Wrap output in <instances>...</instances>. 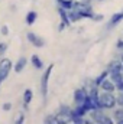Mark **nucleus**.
Listing matches in <instances>:
<instances>
[{
    "mask_svg": "<svg viewBox=\"0 0 123 124\" xmlns=\"http://www.w3.org/2000/svg\"><path fill=\"white\" fill-rule=\"evenodd\" d=\"M98 105L104 110H113L117 107V101H116V93H106V91H100L98 94Z\"/></svg>",
    "mask_w": 123,
    "mask_h": 124,
    "instance_id": "f257e3e1",
    "label": "nucleus"
},
{
    "mask_svg": "<svg viewBox=\"0 0 123 124\" xmlns=\"http://www.w3.org/2000/svg\"><path fill=\"white\" fill-rule=\"evenodd\" d=\"M88 118L91 120L93 123H97V124H113L114 120L113 117L107 116L104 113V108H94L88 113Z\"/></svg>",
    "mask_w": 123,
    "mask_h": 124,
    "instance_id": "f03ea898",
    "label": "nucleus"
},
{
    "mask_svg": "<svg viewBox=\"0 0 123 124\" xmlns=\"http://www.w3.org/2000/svg\"><path fill=\"white\" fill-rule=\"evenodd\" d=\"M52 69H54V63L48 65V68L45 69V72L41 78V93H42L44 98H46V95H48V82H49V77L52 74Z\"/></svg>",
    "mask_w": 123,
    "mask_h": 124,
    "instance_id": "7ed1b4c3",
    "label": "nucleus"
},
{
    "mask_svg": "<svg viewBox=\"0 0 123 124\" xmlns=\"http://www.w3.org/2000/svg\"><path fill=\"white\" fill-rule=\"evenodd\" d=\"M12 61L10 59H1L0 61V79L4 81L7 77H9V72L12 69Z\"/></svg>",
    "mask_w": 123,
    "mask_h": 124,
    "instance_id": "20e7f679",
    "label": "nucleus"
},
{
    "mask_svg": "<svg viewBox=\"0 0 123 124\" xmlns=\"http://www.w3.org/2000/svg\"><path fill=\"white\" fill-rule=\"evenodd\" d=\"M87 97H88V90H87V87L77 88V90L74 91V102H75V105L84 102V101L87 100Z\"/></svg>",
    "mask_w": 123,
    "mask_h": 124,
    "instance_id": "39448f33",
    "label": "nucleus"
},
{
    "mask_svg": "<svg viewBox=\"0 0 123 124\" xmlns=\"http://www.w3.org/2000/svg\"><path fill=\"white\" fill-rule=\"evenodd\" d=\"M98 88H100V91H106V93H116V91H117L116 84H114L110 78H106V79L98 85Z\"/></svg>",
    "mask_w": 123,
    "mask_h": 124,
    "instance_id": "423d86ee",
    "label": "nucleus"
},
{
    "mask_svg": "<svg viewBox=\"0 0 123 124\" xmlns=\"http://www.w3.org/2000/svg\"><path fill=\"white\" fill-rule=\"evenodd\" d=\"M26 38H28V40L31 42L35 48H42V46L45 45V40H44L41 36H38L36 33H33V32H28Z\"/></svg>",
    "mask_w": 123,
    "mask_h": 124,
    "instance_id": "0eeeda50",
    "label": "nucleus"
},
{
    "mask_svg": "<svg viewBox=\"0 0 123 124\" xmlns=\"http://www.w3.org/2000/svg\"><path fill=\"white\" fill-rule=\"evenodd\" d=\"M122 20H123V10H122V12H119V13H114V15H113V16L109 19L106 29H107V31L113 29V28H114V26H117V25H119Z\"/></svg>",
    "mask_w": 123,
    "mask_h": 124,
    "instance_id": "6e6552de",
    "label": "nucleus"
},
{
    "mask_svg": "<svg viewBox=\"0 0 123 124\" xmlns=\"http://www.w3.org/2000/svg\"><path fill=\"white\" fill-rule=\"evenodd\" d=\"M122 65H123V62L120 61V58H119V59H112V61L107 63L106 69H107L109 72H113V71H122Z\"/></svg>",
    "mask_w": 123,
    "mask_h": 124,
    "instance_id": "1a4fd4ad",
    "label": "nucleus"
},
{
    "mask_svg": "<svg viewBox=\"0 0 123 124\" xmlns=\"http://www.w3.org/2000/svg\"><path fill=\"white\" fill-rule=\"evenodd\" d=\"M114 123L123 124V107H116L113 108V114H112Z\"/></svg>",
    "mask_w": 123,
    "mask_h": 124,
    "instance_id": "9d476101",
    "label": "nucleus"
},
{
    "mask_svg": "<svg viewBox=\"0 0 123 124\" xmlns=\"http://www.w3.org/2000/svg\"><path fill=\"white\" fill-rule=\"evenodd\" d=\"M58 13H60V16H61V22L62 23H65L67 25V28L68 26H71V20H70V16H68V10H65L64 7L61 6H58Z\"/></svg>",
    "mask_w": 123,
    "mask_h": 124,
    "instance_id": "9b49d317",
    "label": "nucleus"
},
{
    "mask_svg": "<svg viewBox=\"0 0 123 124\" xmlns=\"http://www.w3.org/2000/svg\"><path fill=\"white\" fill-rule=\"evenodd\" d=\"M109 78L117 85V84H120V82H123V72L122 71H113V72H110L109 74Z\"/></svg>",
    "mask_w": 123,
    "mask_h": 124,
    "instance_id": "f8f14e48",
    "label": "nucleus"
},
{
    "mask_svg": "<svg viewBox=\"0 0 123 124\" xmlns=\"http://www.w3.org/2000/svg\"><path fill=\"white\" fill-rule=\"evenodd\" d=\"M68 16H70V20L74 23V22H78V20H81V19H84L83 16H81V13L77 10V9H71V10H68Z\"/></svg>",
    "mask_w": 123,
    "mask_h": 124,
    "instance_id": "ddd939ff",
    "label": "nucleus"
},
{
    "mask_svg": "<svg viewBox=\"0 0 123 124\" xmlns=\"http://www.w3.org/2000/svg\"><path fill=\"white\" fill-rule=\"evenodd\" d=\"M32 98H33V93H32V90H25V93H23V108L25 110H28V105H29V102L32 101Z\"/></svg>",
    "mask_w": 123,
    "mask_h": 124,
    "instance_id": "4468645a",
    "label": "nucleus"
},
{
    "mask_svg": "<svg viewBox=\"0 0 123 124\" xmlns=\"http://www.w3.org/2000/svg\"><path fill=\"white\" fill-rule=\"evenodd\" d=\"M55 1H57L58 6L64 7L65 10H71V9H74V4H75L74 0H55Z\"/></svg>",
    "mask_w": 123,
    "mask_h": 124,
    "instance_id": "2eb2a0df",
    "label": "nucleus"
},
{
    "mask_svg": "<svg viewBox=\"0 0 123 124\" xmlns=\"http://www.w3.org/2000/svg\"><path fill=\"white\" fill-rule=\"evenodd\" d=\"M26 63H28V59L25 58V56H22V58H19V61L16 62V65L13 66V69H15V72H22L23 71V68L26 66Z\"/></svg>",
    "mask_w": 123,
    "mask_h": 124,
    "instance_id": "dca6fc26",
    "label": "nucleus"
},
{
    "mask_svg": "<svg viewBox=\"0 0 123 124\" xmlns=\"http://www.w3.org/2000/svg\"><path fill=\"white\" fill-rule=\"evenodd\" d=\"M36 19H38V13H36L35 10H31V12H28L26 17H25V22H26L28 25H33V23L36 22Z\"/></svg>",
    "mask_w": 123,
    "mask_h": 124,
    "instance_id": "f3484780",
    "label": "nucleus"
},
{
    "mask_svg": "<svg viewBox=\"0 0 123 124\" xmlns=\"http://www.w3.org/2000/svg\"><path fill=\"white\" fill-rule=\"evenodd\" d=\"M31 62H32V65H33L36 69H42V68H44V62H42V59H41L38 55H32L31 56Z\"/></svg>",
    "mask_w": 123,
    "mask_h": 124,
    "instance_id": "a211bd4d",
    "label": "nucleus"
},
{
    "mask_svg": "<svg viewBox=\"0 0 123 124\" xmlns=\"http://www.w3.org/2000/svg\"><path fill=\"white\" fill-rule=\"evenodd\" d=\"M109 74H110V72H109L107 69H106V71H103V72H101V74H100V75H98L96 79H94V84L98 87V85H100V84H101V82L106 79V78H109Z\"/></svg>",
    "mask_w": 123,
    "mask_h": 124,
    "instance_id": "6ab92c4d",
    "label": "nucleus"
},
{
    "mask_svg": "<svg viewBox=\"0 0 123 124\" xmlns=\"http://www.w3.org/2000/svg\"><path fill=\"white\" fill-rule=\"evenodd\" d=\"M44 123H58V116L55 114H51V116H46L45 117V120H44Z\"/></svg>",
    "mask_w": 123,
    "mask_h": 124,
    "instance_id": "aec40b11",
    "label": "nucleus"
},
{
    "mask_svg": "<svg viewBox=\"0 0 123 124\" xmlns=\"http://www.w3.org/2000/svg\"><path fill=\"white\" fill-rule=\"evenodd\" d=\"M116 101H117V107H123V91H116Z\"/></svg>",
    "mask_w": 123,
    "mask_h": 124,
    "instance_id": "412c9836",
    "label": "nucleus"
},
{
    "mask_svg": "<svg viewBox=\"0 0 123 124\" xmlns=\"http://www.w3.org/2000/svg\"><path fill=\"white\" fill-rule=\"evenodd\" d=\"M104 19V16L103 15H100V13H94L93 15V17H91V20H94V22H101Z\"/></svg>",
    "mask_w": 123,
    "mask_h": 124,
    "instance_id": "4be33fe9",
    "label": "nucleus"
},
{
    "mask_svg": "<svg viewBox=\"0 0 123 124\" xmlns=\"http://www.w3.org/2000/svg\"><path fill=\"white\" fill-rule=\"evenodd\" d=\"M6 49H7V43L6 42H0V56L6 52Z\"/></svg>",
    "mask_w": 123,
    "mask_h": 124,
    "instance_id": "5701e85b",
    "label": "nucleus"
},
{
    "mask_svg": "<svg viewBox=\"0 0 123 124\" xmlns=\"http://www.w3.org/2000/svg\"><path fill=\"white\" fill-rule=\"evenodd\" d=\"M10 108H12V104H10V102H4V104L1 105V110H3V111H9Z\"/></svg>",
    "mask_w": 123,
    "mask_h": 124,
    "instance_id": "b1692460",
    "label": "nucleus"
},
{
    "mask_svg": "<svg viewBox=\"0 0 123 124\" xmlns=\"http://www.w3.org/2000/svg\"><path fill=\"white\" fill-rule=\"evenodd\" d=\"M116 48L120 49V51H123V39H119V40L116 42Z\"/></svg>",
    "mask_w": 123,
    "mask_h": 124,
    "instance_id": "393cba45",
    "label": "nucleus"
},
{
    "mask_svg": "<svg viewBox=\"0 0 123 124\" xmlns=\"http://www.w3.org/2000/svg\"><path fill=\"white\" fill-rule=\"evenodd\" d=\"M7 33H9V28L7 26H3L1 28V35H7Z\"/></svg>",
    "mask_w": 123,
    "mask_h": 124,
    "instance_id": "a878e982",
    "label": "nucleus"
},
{
    "mask_svg": "<svg viewBox=\"0 0 123 124\" xmlns=\"http://www.w3.org/2000/svg\"><path fill=\"white\" fill-rule=\"evenodd\" d=\"M23 118H25V116H23V114H20V116H19V118L16 120V123H22V121H23Z\"/></svg>",
    "mask_w": 123,
    "mask_h": 124,
    "instance_id": "bb28decb",
    "label": "nucleus"
},
{
    "mask_svg": "<svg viewBox=\"0 0 123 124\" xmlns=\"http://www.w3.org/2000/svg\"><path fill=\"white\" fill-rule=\"evenodd\" d=\"M120 61L123 62V51H122V54H120Z\"/></svg>",
    "mask_w": 123,
    "mask_h": 124,
    "instance_id": "cd10ccee",
    "label": "nucleus"
},
{
    "mask_svg": "<svg viewBox=\"0 0 123 124\" xmlns=\"http://www.w3.org/2000/svg\"><path fill=\"white\" fill-rule=\"evenodd\" d=\"M96 1H104V0H96Z\"/></svg>",
    "mask_w": 123,
    "mask_h": 124,
    "instance_id": "c85d7f7f",
    "label": "nucleus"
},
{
    "mask_svg": "<svg viewBox=\"0 0 123 124\" xmlns=\"http://www.w3.org/2000/svg\"><path fill=\"white\" fill-rule=\"evenodd\" d=\"M122 72H123V65H122Z\"/></svg>",
    "mask_w": 123,
    "mask_h": 124,
    "instance_id": "c756f323",
    "label": "nucleus"
},
{
    "mask_svg": "<svg viewBox=\"0 0 123 124\" xmlns=\"http://www.w3.org/2000/svg\"><path fill=\"white\" fill-rule=\"evenodd\" d=\"M1 82H3V81H1V79H0V84H1Z\"/></svg>",
    "mask_w": 123,
    "mask_h": 124,
    "instance_id": "7c9ffc66",
    "label": "nucleus"
}]
</instances>
